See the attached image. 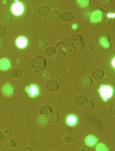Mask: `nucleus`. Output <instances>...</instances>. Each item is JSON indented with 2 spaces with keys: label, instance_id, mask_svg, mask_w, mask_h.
Returning a JSON list of instances; mask_svg holds the SVG:
<instances>
[{
  "label": "nucleus",
  "instance_id": "obj_6",
  "mask_svg": "<svg viewBox=\"0 0 115 151\" xmlns=\"http://www.w3.org/2000/svg\"><path fill=\"white\" fill-rule=\"evenodd\" d=\"M24 5L21 2L16 1L13 4L12 7V12L16 16L21 15L24 12Z\"/></svg>",
  "mask_w": 115,
  "mask_h": 151
},
{
  "label": "nucleus",
  "instance_id": "obj_1",
  "mask_svg": "<svg viewBox=\"0 0 115 151\" xmlns=\"http://www.w3.org/2000/svg\"><path fill=\"white\" fill-rule=\"evenodd\" d=\"M97 41L101 49L104 51L107 52L111 50L112 45L110 37L108 32H103L100 33L98 37Z\"/></svg>",
  "mask_w": 115,
  "mask_h": 151
},
{
  "label": "nucleus",
  "instance_id": "obj_2",
  "mask_svg": "<svg viewBox=\"0 0 115 151\" xmlns=\"http://www.w3.org/2000/svg\"><path fill=\"white\" fill-rule=\"evenodd\" d=\"M31 64L35 72L38 73L45 69L47 66V61L44 57L37 55L32 59Z\"/></svg>",
  "mask_w": 115,
  "mask_h": 151
},
{
  "label": "nucleus",
  "instance_id": "obj_13",
  "mask_svg": "<svg viewBox=\"0 0 115 151\" xmlns=\"http://www.w3.org/2000/svg\"><path fill=\"white\" fill-rule=\"evenodd\" d=\"M88 101V99L84 95H80L76 97L75 102V105L78 107H84Z\"/></svg>",
  "mask_w": 115,
  "mask_h": 151
},
{
  "label": "nucleus",
  "instance_id": "obj_8",
  "mask_svg": "<svg viewBox=\"0 0 115 151\" xmlns=\"http://www.w3.org/2000/svg\"><path fill=\"white\" fill-rule=\"evenodd\" d=\"M46 89L50 92L54 93L59 90L60 86L59 83L55 80H50L46 83Z\"/></svg>",
  "mask_w": 115,
  "mask_h": 151
},
{
  "label": "nucleus",
  "instance_id": "obj_36",
  "mask_svg": "<svg viewBox=\"0 0 115 151\" xmlns=\"http://www.w3.org/2000/svg\"><path fill=\"white\" fill-rule=\"evenodd\" d=\"M104 3H106V4H110L111 2H112V1H102Z\"/></svg>",
  "mask_w": 115,
  "mask_h": 151
},
{
  "label": "nucleus",
  "instance_id": "obj_20",
  "mask_svg": "<svg viewBox=\"0 0 115 151\" xmlns=\"http://www.w3.org/2000/svg\"><path fill=\"white\" fill-rule=\"evenodd\" d=\"M3 60L4 61L1 60L0 61V69L3 71L8 70L12 67V63L11 62L6 59H4Z\"/></svg>",
  "mask_w": 115,
  "mask_h": 151
},
{
  "label": "nucleus",
  "instance_id": "obj_11",
  "mask_svg": "<svg viewBox=\"0 0 115 151\" xmlns=\"http://www.w3.org/2000/svg\"><path fill=\"white\" fill-rule=\"evenodd\" d=\"M104 71L101 68H95L93 71L92 77L95 80H101L104 78Z\"/></svg>",
  "mask_w": 115,
  "mask_h": 151
},
{
  "label": "nucleus",
  "instance_id": "obj_29",
  "mask_svg": "<svg viewBox=\"0 0 115 151\" xmlns=\"http://www.w3.org/2000/svg\"><path fill=\"white\" fill-rule=\"evenodd\" d=\"M97 151H108L106 146L103 144H99L96 147Z\"/></svg>",
  "mask_w": 115,
  "mask_h": 151
},
{
  "label": "nucleus",
  "instance_id": "obj_33",
  "mask_svg": "<svg viewBox=\"0 0 115 151\" xmlns=\"http://www.w3.org/2000/svg\"><path fill=\"white\" fill-rule=\"evenodd\" d=\"M5 138V134L4 132L1 130H0V142L2 141Z\"/></svg>",
  "mask_w": 115,
  "mask_h": 151
},
{
  "label": "nucleus",
  "instance_id": "obj_5",
  "mask_svg": "<svg viewBox=\"0 0 115 151\" xmlns=\"http://www.w3.org/2000/svg\"><path fill=\"white\" fill-rule=\"evenodd\" d=\"M25 90L28 96L32 98L38 96L41 94L40 87L37 84H31L29 86H27Z\"/></svg>",
  "mask_w": 115,
  "mask_h": 151
},
{
  "label": "nucleus",
  "instance_id": "obj_12",
  "mask_svg": "<svg viewBox=\"0 0 115 151\" xmlns=\"http://www.w3.org/2000/svg\"><path fill=\"white\" fill-rule=\"evenodd\" d=\"M50 12L51 9L50 8L46 5L41 6L38 9V13L39 15L43 18H47L48 17Z\"/></svg>",
  "mask_w": 115,
  "mask_h": 151
},
{
  "label": "nucleus",
  "instance_id": "obj_15",
  "mask_svg": "<svg viewBox=\"0 0 115 151\" xmlns=\"http://www.w3.org/2000/svg\"><path fill=\"white\" fill-rule=\"evenodd\" d=\"M66 55L64 50L60 49H58L56 50L55 53L54 55V58L55 60L58 62H62L65 59Z\"/></svg>",
  "mask_w": 115,
  "mask_h": 151
},
{
  "label": "nucleus",
  "instance_id": "obj_17",
  "mask_svg": "<svg viewBox=\"0 0 115 151\" xmlns=\"http://www.w3.org/2000/svg\"><path fill=\"white\" fill-rule=\"evenodd\" d=\"M40 114L42 115L47 116L53 112L52 107L47 104H44L41 107L40 109Z\"/></svg>",
  "mask_w": 115,
  "mask_h": 151
},
{
  "label": "nucleus",
  "instance_id": "obj_7",
  "mask_svg": "<svg viewBox=\"0 0 115 151\" xmlns=\"http://www.w3.org/2000/svg\"><path fill=\"white\" fill-rule=\"evenodd\" d=\"M2 92L6 96H12L15 93V87L11 83H7L3 86L2 88Z\"/></svg>",
  "mask_w": 115,
  "mask_h": 151
},
{
  "label": "nucleus",
  "instance_id": "obj_16",
  "mask_svg": "<svg viewBox=\"0 0 115 151\" xmlns=\"http://www.w3.org/2000/svg\"><path fill=\"white\" fill-rule=\"evenodd\" d=\"M98 142V139L92 135H90L87 136L85 139V143L89 146L94 147L95 145L97 144Z\"/></svg>",
  "mask_w": 115,
  "mask_h": 151
},
{
  "label": "nucleus",
  "instance_id": "obj_39",
  "mask_svg": "<svg viewBox=\"0 0 115 151\" xmlns=\"http://www.w3.org/2000/svg\"><path fill=\"white\" fill-rule=\"evenodd\" d=\"M0 46H1V45H0Z\"/></svg>",
  "mask_w": 115,
  "mask_h": 151
},
{
  "label": "nucleus",
  "instance_id": "obj_37",
  "mask_svg": "<svg viewBox=\"0 0 115 151\" xmlns=\"http://www.w3.org/2000/svg\"><path fill=\"white\" fill-rule=\"evenodd\" d=\"M114 61H115V59L113 60V61H112V63H113V66H114V67H115V64H114Z\"/></svg>",
  "mask_w": 115,
  "mask_h": 151
},
{
  "label": "nucleus",
  "instance_id": "obj_3",
  "mask_svg": "<svg viewBox=\"0 0 115 151\" xmlns=\"http://www.w3.org/2000/svg\"><path fill=\"white\" fill-rule=\"evenodd\" d=\"M98 91L102 99L105 102H107L109 99L112 98L114 94L113 87L109 85H101Z\"/></svg>",
  "mask_w": 115,
  "mask_h": 151
},
{
  "label": "nucleus",
  "instance_id": "obj_14",
  "mask_svg": "<svg viewBox=\"0 0 115 151\" xmlns=\"http://www.w3.org/2000/svg\"><path fill=\"white\" fill-rule=\"evenodd\" d=\"M49 19L53 22H58L61 18L60 12L57 10H52L50 12L48 17Z\"/></svg>",
  "mask_w": 115,
  "mask_h": 151
},
{
  "label": "nucleus",
  "instance_id": "obj_28",
  "mask_svg": "<svg viewBox=\"0 0 115 151\" xmlns=\"http://www.w3.org/2000/svg\"><path fill=\"white\" fill-rule=\"evenodd\" d=\"M6 27L0 24V38L5 37L6 34Z\"/></svg>",
  "mask_w": 115,
  "mask_h": 151
},
{
  "label": "nucleus",
  "instance_id": "obj_9",
  "mask_svg": "<svg viewBox=\"0 0 115 151\" xmlns=\"http://www.w3.org/2000/svg\"><path fill=\"white\" fill-rule=\"evenodd\" d=\"M66 124L69 127H73L76 126L78 122V118L75 115H69L66 117Z\"/></svg>",
  "mask_w": 115,
  "mask_h": 151
},
{
  "label": "nucleus",
  "instance_id": "obj_21",
  "mask_svg": "<svg viewBox=\"0 0 115 151\" xmlns=\"http://www.w3.org/2000/svg\"><path fill=\"white\" fill-rule=\"evenodd\" d=\"M93 83L92 79L89 76H85L81 79V84L84 87H90L92 85Z\"/></svg>",
  "mask_w": 115,
  "mask_h": 151
},
{
  "label": "nucleus",
  "instance_id": "obj_4",
  "mask_svg": "<svg viewBox=\"0 0 115 151\" xmlns=\"http://www.w3.org/2000/svg\"><path fill=\"white\" fill-rule=\"evenodd\" d=\"M70 37L71 39V44L74 46L78 51H80L84 48L85 43L81 35L79 34H74Z\"/></svg>",
  "mask_w": 115,
  "mask_h": 151
},
{
  "label": "nucleus",
  "instance_id": "obj_38",
  "mask_svg": "<svg viewBox=\"0 0 115 151\" xmlns=\"http://www.w3.org/2000/svg\"><path fill=\"white\" fill-rule=\"evenodd\" d=\"M53 151H62L61 150H55Z\"/></svg>",
  "mask_w": 115,
  "mask_h": 151
},
{
  "label": "nucleus",
  "instance_id": "obj_27",
  "mask_svg": "<svg viewBox=\"0 0 115 151\" xmlns=\"http://www.w3.org/2000/svg\"><path fill=\"white\" fill-rule=\"evenodd\" d=\"M94 107V103L91 100H88L84 106L85 109L87 110H91L93 109Z\"/></svg>",
  "mask_w": 115,
  "mask_h": 151
},
{
  "label": "nucleus",
  "instance_id": "obj_30",
  "mask_svg": "<svg viewBox=\"0 0 115 151\" xmlns=\"http://www.w3.org/2000/svg\"><path fill=\"white\" fill-rule=\"evenodd\" d=\"M63 44L65 47L68 45H70L71 43V37H67L65 38L63 40Z\"/></svg>",
  "mask_w": 115,
  "mask_h": 151
},
{
  "label": "nucleus",
  "instance_id": "obj_19",
  "mask_svg": "<svg viewBox=\"0 0 115 151\" xmlns=\"http://www.w3.org/2000/svg\"><path fill=\"white\" fill-rule=\"evenodd\" d=\"M1 19V21L4 24H9L12 21L13 16L11 12H6L2 14Z\"/></svg>",
  "mask_w": 115,
  "mask_h": 151
},
{
  "label": "nucleus",
  "instance_id": "obj_18",
  "mask_svg": "<svg viewBox=\"0 0 115 151\" xmlns=\"http://www.w3.org/2000/svg\"><path fill=\"white\" fill-rule=\"evenodd\" d=\"M62 20L65 23L71 22L73 19V15L72 13L68 11L63 12L62 14Z\"/></svg>",
  "mask_w": 115,
  "mask_h": 151
},
{
  "label": "nucleus",
  "instance_id": "obj_32",
  "mask_svg": "<svg viewBox=\"0 0 115 151\" xmlns=\"http://www.w3.org/2000/svg\"><path fill=\"white\" fill-rule=\"evenodd\" d=\"M40 45L41 48H45V47L48 46V44L47 42L45 41V40H43V41H42V42H41V43H40Z\"/></svg>",
  "mask_w": 115,
  "mask_h": 151
},
{
  "label": "nucleus",
  "instance_id": "obj_26",
  "mask_svg": "<svg viewBox=\"0 0 115 151\" xmlns=\"http://www.w3.org/2000/svg\"><path fill=\"white\" fill-rule=\"evenodd\" d=\"M56 50V49L54 46H49L46 50L45 53H46V55L49 56H52L55 55Z\"/></svg>",
  "mask_w": 115,
  "mask_h": 151
},
{
  "label": "nucleus",
  "instance_id": "obj_25",
  "mask_svg": "<svg viewBox=\"0 0 115 151\" xmlns=\"http://www.w3.org/2000/svg\"><path fill=\"white\" fill-rule=\"evenodd\" d=\"M22 71L19 68H15L12 70V75L13 78L15 79H19L21 78L22 76Z\"/></svg>",
  "mask_w": 115,
  "mask_h": 151
},
{
  "label": "nucleus",
  "instance_id": "obj_34",
  "mask_svg": "<svg viewBox=\"0 0 115 151\" xmlns=\"http://www.w3.org/2000/svg\"><path fill=\"white\" fill-rule=\"evenodd\" d=\"M81 151H90V148L88 147L84 146L81 148Z\"/></svg>",
  "mask_w": 115,
  "mask_h": 151
},
{
  "label": "nucleus",
  "instance_id": "obj_10",
  "mask_svg": "<svg viewBox=\"0 0 115 151\" xmlns=\"http://www.w3.org/2000/svg\"><path fill=\"white\" fill-rule=\"evenodd\" d=\"M28 45L27 38L24 36L18 37L16 40V45L19 49H24Z\"/></svg>",
  "mask_w": 115,
  "mask_h": 151
},
{
  "label": "nucleus",
  "instance_id": "obj_35",
  "mask_svg": "<svg viewBox=\"0 0 115 151\" xmlns=\"http://www.w3.org/2000/svg\"><path fill=\"white\" fill-rule=\"evenodd\" d=\"M24 151H33V150L30 147H26L24 149Z\"/></svg>",
  "mask_w": 115,
  "mask_h": 151
},
{
  "label": "nucleus",
  "instance_id": "obj_24",
  "mask_svg": "<svg viewBox=\"0 0 115 151\" xmlns=\"http://www.w3.org/2000/svg\"><path fill=\"white\" fill-rule=\"evenodd\" d=\"M48 120L52 123H55L59 122L60 119V115L57 112H52L49 115Z\"/></svg>",
  "mask_w": 115,
  "mask_h": 151
},
{
  "label": "nucleus",
  "instance_id": "obj_31",
  "mask_svg": "<svg viewBox=\"0 0 115 151\" xmlns=\"http://www.w3.org/2000/svg\"><path fill=\"white\" fill-rule=\"evenodd\" d=\"M55 48L60 49L63 50L62 49H64L65 48V46H64L63 43L62 42H58L55 46Z\"/></svg>",
  "mask_w": 115,
  "mask_h": 151
},
{
  "label": "nucleus",
  "instance_id": "obj_22",
  "mask_svg": "<svg viewBox=\"0 0 115 151\" xmlns=\"http://www.w3.org/2000/svg\"><path fill=\"white\" fill-rule=\"evenodd\" d=\"M64 50H65L66 54L71 56H73L75 55L78 51L75 47L71 44L66 46Z\"/></svg>",
  "mask_w": 115,
  "mask_h": 151
},
{
  "label": "nucleus",
  "instance_id": "obj_23",
  "mask_svg": "<svg viewBox=\"0 0 115 151\" xmlns=\"http://www.w3.org/2000/svg\"><path fill=\"white\" fill-rule=\"evenodd\" d=\"M38 123L40 126L45 127L47 126L49 124V121L48 118L46 116L43 115H41L38 117Z\"/></svg>",
  "mask_w": 115,
  "mask_h": 151
}]
</instances>
